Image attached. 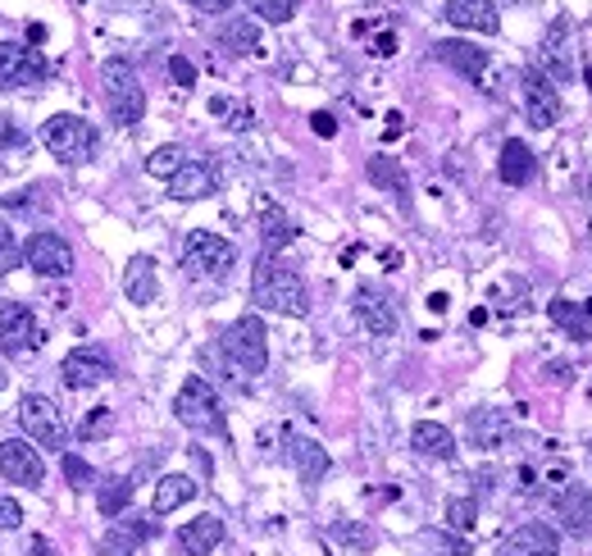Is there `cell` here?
Here are the masks:
<instances>
[{
  "instance_id": "cell-1",
  "label": "cell",
  "mask_w": 592,
  "mask_h": 556,
  "mask_svg": "<svg viewBox=\"0 0 592 556\" xmlns=\"http://www.w3.org/2000/svg\"><path fill=\"white\" fill-rule=\"evenodd\" d=\"M251 302L261 311H274V315H287V319H306L310 315V292L302 283V274L287 270L278 255H261L255 261V274H251Z\"/></svg>"
},
{
  "instance_id": "cell-2",
  "label": "cell",
  "mask_w": 592,
  "mask_h": 556,
  "mask_svg": "<svg viewBox=\"0 0 592 556\" xmlns=\"http://www.w3.org/2000/svg\"><path fill=\"white\" fill-rule=\"evenodd\" d=\"M101 96H105V109L109 119L119 128H137L141 115H146V92L137 83V69L128 60H105L101 64Z\"/></svg>"
},
{
  "instance_id": "cell-3",
  "label": "cell",
  "mask_w": 592,
  "mask_h": 556,
  "mask_svg": "<svg viewBox=\"0 0 592 556\" xmlns=\"http://www.w3.org/2000/svg\"><path fill=\"white\" fill-rule=\"evenodd\" d=\"M224 356L229 365L237 369L242 379H255V375H265V365H269V333H265V319L261 315H242L224 328Z\"/></svg>"
},
{
  "instance_id": "cell-4",
  "label": "cell",
  "mask_w": 592,
  "mask_h": 556,
  "mask_svg": "<svg viewBox=\"0 0 592 556\" xmlns=\"http://www.w3.org/2000/svg\"><path fill=\"white\" fill-rule=\"evenodd\" d=\"M42 146L60 165H87L96 156V128L83 115H51L42 124Z\"/></svg>"
},
{
  "instance_id": "cell-5",
  "label": "cell",
  "mask_w": 592,
  "mask_h": 556,
  "mask_svg": "<svg viewBox=\"0 0 592 556\" xmlns=\"http://www.w3.org/2000/svg\"><path fill=\"white\" fill-rule=\"evenodd\" d=\"M173 416H178V424H188L197 433H224V406H219V392L201 375H192L188 384L178 388Z\"/></svg>"
},
{
  "instance_id": "cell-6",
  "label": "cell",
  "mask_w": 592,
  "mask_h": 556,
  "mask_svg": "<svg viewBox=\"0 0 592 556\" xmlns=\"http://www.w3.org/2000/svg\"><path fill=\"white\" fill-rule=\"evenodd\" d=\"M19 429L36 442V448H51V452L68 448V424H64V411H60V406H55L51 397H42V392L19 397Z\"/></svg>"
},
{
  "instance_id": "cell-7",
  "label": "cell",
  "mask_w": 592,
  "mask_h": 556,
  "mask_svg": "<svg viewBox=\"0 0 592 556\" xmlns=\"http://www.w3.org/2000/svg\"><path fill=\"white\" fill-rule=\"evenodd\" d=\"M237 261V251L229 238H219V233H188V242H182V270H188L192 279H224Z\"/></svg>"
},
{
  "instance_id": "cell-8",
  "label": "cell",
  "mask_w": 592,
  "mask_h": 556,
  "mask_svg": "<svg viewBox=\"0 0 592 556\" xmlns=\"http://www.w3.org/2000/svg\"><path fill=\"white\" fill-rule=\"evenodd\" d=\"M51 78V60L36 46H19V42H0V87H42Z\"/></svg>"
},
{
  "instance_id": "cell-9",
  "label": "cell",
  "mask_w": 592,
  "mask_h": 556,
  "mask_svg": "<svg viewBox=\"0 0 592 556\" xmlns=\"http://www.w3.org/2000/svg\"><path fill=\"white\" fill-rule=\"evenodd\" d=\"M46 343V328L36 324L32 306H6L0 311V356H32Z\"/></svg>"
},
{
  "instance_id": "cell-10",
  "label": "cell",
  "mask_w": 592,
  "mask_h": 556,
  "mask_svg": "<svg viewBox=\"0 0 592 556\" xmlns=\"http://www.w3.org/2000/svg\"><path fill=\"white\" fill-rule=\"evenodd\" d=\"M23 265L42 279H68L73 274V246L60 233H32L23 246Z\"/></svg>"
},
{
  "instance_id": "cell-11",
  "label": "cell",
  "mask_w": 592,
  "mask_h": 556,
  "mask_svg": "<svg viewBox=\"0 0 592 556\" xmlns=\"http://www.w3.org/2000/svg\"><path fill=\"white\" fill-rule=\"evenodd\" d=\"M356 319H360V328L369 333V338H392L397 324H401L397 302H392L383 287H374V283H364L356 292Z\"/></svg>"
},
{
  "instance_id": "cell-12",
  "label": "cell",
  "mask_w": 592,
  "mask_h": 556,
  "mask_svg": "<svg viewBox=\"0 0 592 556\" xmlns=\"http://www.w3.org/2000/svg\"><path fill=\"white\" fill-rule=\"evenodd\" d=\"M0 474L19 489H42L46 465H42V457H36V448L28 438H10V442H0Z\"/></svg>"
},
{
  "instance_id": "cell-13",
  "label": "cell",
  "mask_w": 592,
  "mask_h": 556,
  "mask_svg": "<svg viewBox=\"0 0 592 556\" xmlns=\"http://www.w3.org/2000/svg\"><path fill=\"white\" fill-rule=\"evenodd\" d=\"M520 92H525V109H529V124L533 128H551V124L561 119V96H557V83H551L547 73L525 69Z\"/></svg>"
},
{
  "instance_id": "cell-14",
  "label": "cell",
  "mask_w": 592,
  "mask_h": 556,
  "mask_svg": "<svg viewBox=\"0 0 592 556\" xmlns=\"http://www.w3.org/2000/svg\"><path fill=\"white\" fill-rule=\"evenodd\" d=\"M60 375H64V384L73 388V392H87V388H101L115 369H109V360L101 356V352H92V347H73L64 360H60Z\"/></svg>"
},
{
  "instance_id": "cell-15",
  "label": "cell",
  "mask_w": 592,
  "mask_h": 556,
  "mask_svg": "<svg viewBox=\"0 0 592 556\" xmlns=\"http://www.w3.org/2000/svg\"><path fill=\"white\" fill-rule=\"evenodd\" d=\"M551 83H570L574 78V60H570V19H557L542 36V69Z\"/></svg>"
},
{
  "instance_id": "cell-16",
  "label": "cell",
  "mask_w": 592,
  "mask_h": 556,
  "mask_svg": "<svg viewBox=\"0 0 592 556\" xmlns=\"http://www.w3.org/2000/svg\"><path fill=\"white\" fill-rule=\"evenodd\" d=\"M497 556H561V538L551 525H520L501 538Z\"/></svg>"
},
{
  "instance_id": "cell-17",
  "label": "cell",
  "mask_w": 592,
  "mask_h": 556,
  "mask_svg": "<svg viewBox=\"0 0 592 556\" xmlns=\"http://www.w3.org/2000/svg\"><path fill=\"white\" fill-rule=\"evenodd\" d=\"M219 192V174H214V165H205V160H188L173 178H169V197L173 201H205V197H214Z\"/></svg>"
},
{
  "instance_id": "cell-18",
  "label": "cell",
  "mask_w": 592,
  "mask_h": 556,
  "mask_svg": "<svg viewBox=\"0 0 592 556\" xmlns=\"http://www.w3.org/2000/svg\"><path fill=\"white\" fill-rule=\"evenodd\" d=\"M442 19H447L452 28H461V32H497L501 28L497 0H447Z\"/></svg>"
},
{
  "instance_id": "cell-19",
  "label": "cell",
  "mask_w": 592,
  "mask_h": 556,
  "mask_svg": "<svg viewBox=\"0 0 592 556\" xmlns=\"http://www.w3.org/2000/svg\"><path fill=\"white\" fill-rule=\"evenodd\" d=\"M219 543H224V521H219V515H197V521L178 529L182 556H210Z\"/></svg>"
},
{
  "instance_id": "cell-20",
  "label": "cell",
  "mask_w": 592,
  "mask_h": 556,
  "mask_svg": "<svg viewBox=\"0 0 592 556\" xmlns=\"http://www.w3.org/2000/svg\"><path fill=\"white\" fill-rule=\"evenodd\" d=\"M146 538H156L151 521H115L109 534L101 538V556H137Z\"/></svg>"
},
{
  "instance_id": "cell-21",
  "label": "cell",
  "mask_w": 592,
  "mask_h": 556,
  "mask_svg": "<svg viewBox=\"0 0 592 556\" xmlns=\"http://www.w3.org/2000/svg\"><path fill=\"white\" fill-rule=\"evenodd\" d=\"M557 515H561V525L579 538H592V489H579L570 484L565 493H557Z\"/></svg>"
},
{
  "instance_id": "cell-22",
  "label": "cell",
  "mask_w": 592,
  "mask_h": 556,
  "mask_svg": "<svg viewBox=\"0 0 592 556\" xmlns=\"http://www.w3.org/2000/svg\"><path fill=\"white\" fill-rule=\"evenodd\" d=\"M433 55L442 64H452L456 73H465V78L474 83H484V73H488V51L484 46H469V42H437Z\"/></svg>"
},
{
  "instance_id": "cell-23",
  "label": "cell",
  "mask_w": 592,
  "mask_h": 556,
  "mask_svg": "<svg viewBox=\"0 0 592 556\" xmlns=\"http://www.w3.org/2000/svg\"><path fill=\"white\" fill-rule=\"evenodd\" d=\"M124 292L133 306H151L156 292H160V279H156V261L151 255H133L128 270H124Z\"/></svg>"
},
{
  "instance_id": "cell-24",
  "label": "cell",
  "mask_w": 592,
  "mask_h": 556,
  "mask_svg": "<svg viewBox=\"0 0 592 556\" xmlns=\"http://www.w3.org/2000/svg\"><path fill=\"white\" fill-rule=\"evenodd\" d=\"M411 448L420 457H433V461H452L456 457V433L447 424H433V420H420L415 433H411Z\"/></svg>"
},
{
  "instance_id": "cell-25",
  "label": "cell",
  "mask_w": 592,
  "mask_h": 556,
  "mask_svg": "<svg viewBox=\"0 0 592 556\" xmlns=\"http://www.w3.org/2000/svg\"><path fill=\"white\" fill-rule=\"evenodd\" d=\"M533 169H538V160H533V151L520 141V137H510L506 146H501V160H497V174H501V182H510V188H525V182L533 178Z\"/></svg>"
},
{
  "instance_id": "cell-26",
  "label": "cell",
  "mask_w": 592,
  "mask_h": 556,
  "mask_svg": "<svg viewBox=\"0 0 592 556\" xmlns=\"http://www.w3.org/2000/svg\"><path fill=\"white\" fill-rule=\"evenodd\" d=\"M292 465H296V474H302V484H319V479L328 474V452L310 438H296L292 442Z\"/></svg>"
},
{
  "instance_id": "cell-27",
  "label": "cell",
  "mask_w": 592,
  "mask_h": 556,
  "mask_svg": "<svg viewBox=\"0 0 592 556\" xmlns=\"http://www.w3.org/2000/svg\"><path fill=\"white\" fill-rule=\"evenodd\" d=\"M506 433H510V424H506L501 411H474L469 416V442H474V448L493 452V448H501V442H506Z\"/></svg>"
},
{
  "instance_id": "cell-28",
  "label": "cell",
  "mask_w": 592,
  "mask_h": 556,
  "mask_svg": "<svg viewBox=\"0 0 592 556\" xmlns=\"http://www.w3.org/2000/svg\"><path fill=\"white\" fill-rule=\"evenodd\" d=\"M197 497V484L188 474H165L160 484H156V515H169V511H178V506H188Z\"/></svg>"
},
{
  "instance_id": "cell-29",
  "label": "cell",
  "mask_w": 592,
  "mask_h": 556,
  "mask_svg": "<svg viewBox=\"0 0 592 556\" xmlns=\"http://www.w3.org/2000/svg\"><path fill=\"white\" fill-rule=\"evenodd\" d=\"M128 502H133V479L109 474V479H101V484H96V506H101V515H109V521L124 515Z\"/></svg>"
},
{
  "instance_id": "cell-30",
  "label": "cell",
  "mask_w": 592,
  "mask_h": 556,
  "mask_svg": "<svg viewBox=\"0 0 592 556\" xmlns=\"http://www.w3.org/2000/svg\"><path fill=\"white\" fill-rule=\"evenodd\" d=\"M261 238H265V251H269V255H278L283 246H292V242H296V224H292V219H287L278 206H269V210L261 214Z\"/></svg>"
},
{
  "instance_id": "cell-31",
  "label": "cell",
  "mask_w": 592,
  "mask_h": 556,
  "mask_svg": "<svg viewBox=\"0 0 592 556\" xmlns=\"http://www.w3.org/2000/svg\"><path fill=\"white\" fill-rule=\"evenodd\" d=\"M233 55H251V51H261V23L255 19H233L224 23V36H219Z\"/></svg>"
},
{
  "instance_id": "cell-32",
  "label": "cell",
  "mask_w": 592,
  "mask_h": 556,
  "mask_svg": "<svg viewBox=\"0 0 592 556\" xmlns=\"http://www.w3.org/2000/svg\"><path fill=\"white\" fill-rule=\"evenodd\" d=\"M369 182H379V188H388L397 201H405V192H411V188H405L401 165H397L392 156H374V160H369Z\"/></svg>"
},
{
  "instance_id": "cell-33",
  "label": "cell",
  "mask_w": 592,
  "mask_h": 556,
  "mask_svg": "<svg viewBox=\"0 0 592 556\" xmlns=\"http://www.w3.org/2000/svg\"><path fill=\"white\" fill-rule=\"evenodd\" d=\"M182 165H188V151H182V146H156V151H151V160H146V174H151V178H173Z\"/></svg>"
},
{
  "instance_id": "cell-34",
  "label": "cell",
  "mask_w": 592,
  "mask_h": 556,
  "mask_svg": "<svg viewBox=\"0 0 592 556\" xmlns=\"http://www.w3.org/2000/svg\"><path fill=\"white\" fill-rule=\"evenodd\" d=\"M210 115H224V124H229L233 133H242V128L255 124L251 105H237V101H229V96H214V101H210Z\"/></svg>"
},
{
  "instance_id": "cell-35",
  "label": "cell",
  "mask_w": 592,
  "mask_h": 556,
  "mask_svg": "<svg viewBox=\"0 0 592 556\" xmlns=\"http://www.w3.org/2000/svg\"><path fill=\"white\" fill-rule=\"evenodd\" d=\"M551 319H557V324H565V328L574 333L579 343H588V338H592V328H588V315H583V311H574V306L565 302V296H561V302H551Z\"/></svg>"
},
{
  "instance_id": "cell-36",
  "label": "cell",
  "mask_w": 592,
  "mask_h": 556,
  "mask_svg": "<svg viewBox=\"0 0 592 556\" xmlns=\"http://www.w3.org/2000/svg\"><path fill=\"white\" fill-rule=\"evenodd\" d=\"M474 521H478V502H474V497H452V502H447V525H452L456 534H469Z\"/></svg>"
},
{
  "instance_id": "cell-37",
  "label": "cell",
  "mask_w": 592,
  "mask_h": 556,
  "mask_svg": "<svg viewBox=\"0 0 592 556\" xmlns=\"http://www.w3.org/2000/svg\"><path fill=\"white\" fill-rule=\"evenodd\" d=\"M251 10H255V19H265V23H287L296 14V0H251Z\"/></svg>"
},
{
  "instance_id": "cell-38",
  "label": "cell",
  "mask_w": 592,
  "mask_h": 556,
  "mask_svg": "<svg viewBox=\"0 0 592 556\" xmlns=\"http://www.w3.org/2000/svg\"><path fill=\"white\" fill-rule=\"evenodd\" d=\"M60 465H64V479L73 489H92V465L78 452H60Z\"/></svg>"
},
{
  "instance_id": "cell-39",
  "label": "cell",
  "mask_w": 592,
  "mask_h": 556,
  "mask_svg": "<svg viewBox=\"0 0 592 556\" xmlns=\"http://www.w3.org/2000/svg\"><path fill=\"white\" fill-rule=\"evenodd\" d=\"M19 265V242H14V229L0 219V274H10Z\"/></svg>"
},
{
  "instance_id": "cell-40",
  "label": "cell",
  "mask_w": 592,
  "mask_h": 556,
  "mask_svg": "<svg viewBox=\"0 0 592 556\" xmlns=\"http://www.w3.org/2000/svg\"><path fill=\"white\" fill-rule=\"evenodd\" d=\"M23 146H28V133L19 128V119L0 115V151H23Z\"/></svg>"
},
{
  "instance_id": "cell-41",
  "label": "cell",
  "mask_w": 592,
  "mask_h": 556,
  "mask_svg": "<svg viewBox=\"0 0 592 556\" xmlns=\"http://www.w3.org/2000/svg\"><path fill=\"white\" fill-rule=\"evenodd\" d=\"M332 538L338 543H351V547H374V529H364V525H332Z\"/></svg>"
},
{
  "instance_id": "cell-42",
  "label": "cell",
  "mask_w": 592,
  "mask_h": 556,
  "mask_svg": "<svg viewBox=\"0 0 592 556\" xmlns=\"http://www.w3.org/2000/svg\"><path fill=\"white\" fill-rule=\"evenodd\" d=\"M424 543H429L437 556H469V543H465V538H452V534H424Z\"/></svg>"
},
{
  "instance_id": "cell-43",
  "label": "cell",
  "mask_w": 592,
  "mask_h": 556,
  "mask_svg": "<svg viewBox=\"0 0 592 556\" xmlns=\"http://www.w3.org/2000/svg\"><path fill=\"white\" fill-rule=\"evenodd\" d=\"M109 424H115V420H109V411H105V406H96V411H87V420H83V438L92 442V438H105L109 433Z\"/></svg>"
},
{
  "instance_id": "cell-44",
  "label": "cell",
  "mask_w": 592,
  "mask_h": 556,
  "mask_svg": "<svg viewBox=\"0 0 592 556\" xmlns=\"http://www.w3.org/2000/svg\"><path fill=\"white\" fill-rule=\"evenodd\" d=\"M169 73H173V83H178V87H192V83H197V64H192V60H182V55L169 60Z\"/></svg>"
},
{
  "instance_id": "cell-45",
  "label": "cell",
  "mask_w": 592,
  "mask_h": 556,
  "mask_svg": "<svg viewBox=\"0 0 592 556\" xmlns=\"http://www.w3.org/2000/svg\"><path fill=\"white\" fill-rule=\"evenodd\" d=\"M23 525V506L14 497H0V529H19Z\"/></svg>"
},
{
  "instance_id": "cell-46",
  "label": "cell",
  "mask_w": 592,
  "mask_h": 556,
  "mask_svg": "<svg viewBox=\"0 0 592 556\" xmlns=\"http://www.w3.org/2000/svg\"><path fill=\"white\" fill-rule=\"evenodd\" d=\"M310 128H315L319 137H332V133H338V119L324 115V109H319V115H310Z\"/></svg>"
},
{
  "instance_id": "cell-47",
  "label": "cell",
  "mask_w": 592,
  "mask_h": 556,
  "mask_svg": "<svg viewBox=\"0 0 592 556\" xmlns=\"http://www.w3.org/2000/svg\"><path fill=\"white\" fill-rule=\"evenodd\" d=\"M192 10H201V14H219V10H229L233 0H188Z\"/></svg>"
},
{
  "instance_id": "cell-48",
  "label": "cell",
  "mask_w": 592,
  "mask_h": 556,
  "mask_svg": "<svg viewBox=\"0 0 592 556\" xmlns=\"http://www.w3.org/2000/svg\"><path fill=\"white\" fill-rule=\"evenodd\" d=\"M369 51H374V55H392V51H397V36H392V32L374 36V46H369Z\"/></svg>"
},
{
  "instance_id": "cell-49",
  "label": "cell",
  "mask_w": 592,
  "mask_h": 556,
  "mask_svg": "<svg viewBox=\"0 0 592 556\" xmlns=\"http://www.w3.org/2000/svg\"><path fill=\"white\" fill-rule=\"evenodd\" d=\"M28 556H55V552H51V543H46V538H32V547H28Z\"/></svg>"
},
{
  "instance_id": "cell-50",
  "label": "cell",
  "mask_w": 592,
  "mask_h": 556,
  "mask_svg": "<svg viewBox=\"0 0 592 556\" xmlns=\"http://www.w3.org/2000/svg\"><path fill=\"white\" fill-rule=\"evenodd\" d=\"M583 78H588V87H592V69H583Z\"/></svg>"
},
{
  "instance_id": "cell-51",
  "label": "cell",
  "mask_w": 592,
  "mask_h": 556,
  "mask_svg": "<svg viewBox=\"0 0 592 556\" xmlns=\"http://www.w3.org/2000/svg\"><path fill=\"white\" fill-rule=\"evenodd\" d=\"M583 315H588V319H592V302H588V306H583Z\"/></svg>"
},
{
  "instance_id": "cell-52",
  "label": "cell",
  "mask_w": 592,
  "mask_h": 556,
  "mask_svg": "<svg viewBox=\"0 0 592 556\" xmlns=\"http://www.w3.org/2000/svg\"><path fill=\"white\" fill-rule=\"evenodd\" d=\"M588 201H592V182H588Z\"/></svg>"
}]
</instances>
